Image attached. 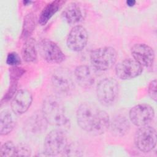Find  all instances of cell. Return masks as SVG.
I'll return each mask as SVG.
<instances>
[{
	"label": "cell",
	"instance_id": "obj_1",
	"mask_svg": "<svg viewBox=\"0 0 157 157\" xmlns=\"http://www.w3.org/2000/svg\"><path fill=\"white\" fill-rule=\"evenodd\" d=\"M76 118L82 129L96 135L105 132L110 124L107 112L92 102L81 104L77 110Z\"/></svg>",
	"mask_w": 157,
	"mask_h": 157
},
{
	"label": "cell",
	"instance_id": "obj_2",
	"mask_svg": "<svg viewBox=\"0 0 157 157\" xmlns=\"http://www.w3.org/2000/svg\"><path fill=\"white\" fill-rule=\"evenodd\" d=\"M42 112L48 123L64 130L69 124L64 105L56 96H48L42 103Z\"/></svg>",
	"mask_w": 157,
	"mask_h": 157
},
{
	"label": "cell",
	"instance_id": "obj_3",
	"mask_svg": "<svg viewBox=\"0 0 157 157\" xmlns=\"http://www.w3.org/2000/svg\"><path fill=\"white\" fill-rule=\"evenodd\" d=\"M117 58V51L111 47L96 48L90 54V61L93 67L102 71L110 69L116 63Z\"/></svg>",
	"mask_w": 157,
	"mask_h": 157
},
{
	"label": "cell",
	"instance_id": "obj_4",
	"mask_svg": "<svg viewBox=\"0 0 157 157\" xmlns=\"http://www.w3.org/2000/svg\"><path fill=\"white\" fill-rule=\"evenodd\" d=\"M119 93V85L113 78H105L101 80L96 87V96L99 102L104 106L115 103Z\"/></svg>",
	"mask_w": 157,
	"mask_h": 157
},
{
	"label": "cell",
	"instance_id": "obj_5",
	"mask_svg": "<svg viewBox=\"0 0 157 157\" xmlns=\"http://www.w3.org/2000/svg\"><path fill=\"white\" fill-rule=\"evenodd\" d=\"M67 145L64 131L56 129L48 133L44 140V153L46 156H56L63 153Z\"/></svg>",
	"mask_w": 157,
	"mask_h": 157
},
{
	"label": "cell",
	"instance_id": "obj_6",
	"mask_svg": "<svg viewBox=\"0 0 157 157\" xmlns=\"http://www.w3.org/2000/svg\"><path fill=\"white\" fill-rule=\"evenodd\" d=\"M156 131L154 128L148 125L140 127L134 136L136 147L144 153L153 150L156 147Z\"/></svg>",
	"mask_w": 157,
	"mask_h": 157
},
{
	"label": "cell",
	"instance_id": "obj_7",
	"mask_svg": "<svg viewBox=\"0 0 157 157\" xmlns=\"http://www.w3.org/2000/svg\"><path fill=\"white\" fill-rule=\"evenodd\" d=\"M37 47L40 56L48 63H60L65 59V55L59 47L51 40H41Z\"/></svg>",
	"mask_w": 157,
	"mask_h": 157
},
{
	"label": "cell",
	"instance_id": "obj_8",
	"mask_svg": "<svg viewBox=\"0 0 157 157\" xmlns=\"http://www.w3.org/2000/svg\"><path fill=\"white\" fill-rule=\"evenodd\" d=\"M131 121L136 126L141 127L148 125L154 118L153 108L147 104H140L134 106L129 111Z\"/></svg>",
	"mask_w": 157,
	"mask_h": 157
},
{
	"label": "cell",
	"instance_id": "obj_9",
	"mask_svg": "<svg viewBox=\"0 0 157 157\" xmlns=\"http://www.w3.org/2000/svg\"><path fill=\"white\" fill-rule=\"evenodd\" d=\"M52 83L55 91L62 95H69L74 88L70 73L64 69H59L53 72Z\"/></svg>",
	"mask_w": 157,
	"mask_h": 157
},
{
	"label": "cell",
	"instance_id": "obj_10",
	"mask_svg": "<svg viewBox=\"0 0 157 157\" xmlns=\"http://www.w3.org/2000/svg\"><path fill=\"white\" fill-rule=\"evenodd\" d=\"M143 71V67L134 59L128 58L119 62L115 66V74L121 80L134 78Z\"/></svg>",
	"mask_w": 157,
	"mask_h": 157
},
{
	"label": "cell",
	"instance_id": "obj_11",
	"mask_svg": "<svg viewBox=\"0 0 157 157\" xmlns=\"http://www.w3.org/2000/svg\"><path fill=\"white\" fill-rule=\"evenodd\" d=\"M133 59L142 67L148 69L153 67L155 61V52L153 48L145 44H136L131 50Z\"/></svg>",
	"mask_w": 157,
	"mask_h": 157
},
{
	"label": "cell",
	"instance_id": "obj_12",
	"mask_svg": "<svg viewBox=\"0 0 157 157\" xmlns=\"http://www.w3.org/2000/svg\"><path fill=\"white\" fill-rule=\"evenodd\" d=\"M88 39L86 29L82 26L76 25L68 34L66 40L67 46L72 51L80 52L86 45Z\"/></svg>",
	"mask_w": 157,
	"mask_h": 157
},
{
	"label": "cell",
	"instance_id": "obj_13",
	"mask_svg": "<svg viewBox=\"0 0 157 157\" xmlns=\"http://www.w3.org/2000/svg\"><path fill=\"white\" fill-rule=\"evenodd\" d=\"M33 96L27 90L21 89L17 91L11 102V109L15 115L25 113L31 105Z\"/></svg>",
	"mask_w": 157,
	"mask_h": 157
},
{
	"label": "cell",
	"instance_id": "obj_14",
	"mask_svg": "<svg viewBox=\"0 0 157 157\" xmlns=\"http://www.w3.org/2000/svg\"><path fill=\"white\" fill-rule=\"evenodd\" d=\"M85 10L78 2L69 4L62 12L63 18L69 25H77L85 17Z\"/></svg>",
	"mask_w": 157,
	"mask_h": 157
},
{
	"label": "cell",
	"instance_id": "obj_15",
	"mask_svg": "<svg viewBox=\"0 0 157 157\" xmlns=\"http://www.w3.org/2000/svg\"><path fill=\"white\" fill-rule=\"evenodd\" d=\"M47 123L42 112H36L29 117L25 123V129L26 132L30 134H40L46 130Z\"/></svg>",
	"mask_w": 157,
	"mask_h": 157
},
{
	"label": "cell",
	"instance_id": "obj_16",
	"mask_svg": "<svg viewBox=\"0 0 157 157\" xmlns=\"http://www.w3.org/2000/svg\"><path fill=\"white\" fill-rule=\"evenodd\" d=\"M74 75L77 82L82 88H89L94 84V75L88 66L80 65L76 67Z\"/></svg>",
	"mask_w": 157,
	"mask_h": 157
},
{
	"label": "cell",
	"instance_id": "obj_17",
	"mask_svg": "<svg viewBox=\"0 0 157 157\" xmlns=\"http://www.w3.org/2000/svg\"><path fill=\"white\" fill-rule=\"evenodd\" d=\"M66 2L62 0H55L48 3L42 10L39 23L41 25H45L49 20L61 8Z\"/></svg>",
	"mask_w": 157,
	"mask_h": 157
},
{
	"label": "cell",
	"instance_id": "obj_18",
	"mask_svg": "<svg viewBox=\"0 0 157 157\" xmlns=\"http://www.w3.org/2000/svg\"><path fill=\"white\" fill-rule=\"evenodd\" d=\"M112 132L117 136H123L128 132L130 124L128 118L122 115H118L114 117L110 123Z\"/></svg>",
	"mask_w": 157,
	"mask_h": 157
},
{
	"label": "cell",
	"instance_id": "obj_19",
	"mask_svg": "<svg viewBox=\"0 0 157 157\" xmlns=\"http://www.w3.org/2000/svg\"><path fill=\"white\" fill-rule=\"evenodd\" d=\"M15 118L11 112L4 110L0 114V134L6 136L11 132L15 126Z\"/></svg>",
	"mask_w": 157,
	"mask_h": 157
},
{
	"label": "cell",
	"instance_id": "obj_20",
	"mask_svg": "<svg viewBox=\"0 0 157 157\" xmlns=\"http://www.w3.org/2000/svg\"><path fill=\"white\" fill-rule=\"evenodd\" d=\"M21 55L23 60L27 63L34 62L37 59V52L36 41L33 38H29L25 40L22 47Z\"/></svg>",
	"mask_w": 157,
	"mask_h": 157
},
{
	"label": "cell",
	"instance_id": "obj_21",
	"mask_svg": "<svg viewBox=\"0 0 157 157\" xmlns=\"http://www.w3.org/2000/svg\"><path fill=\"white\" fill-rule=\"evenodd\" d=\"M36 27V17L33 13H28L24 18L21 37L24 40L30 38Z\"/></svg>",
	"mask_w": 157,
	"mask_h": 157
},
{
	"label": "cell",
	"instance_id": "obj_22",
	"mask_svg": "<svg viewBox=\"0 0 157 157\" xmlns=\"http://www.w3.org/2000/svg\"><path fill=\"white\" fill-rule=\"evenodd\" d=\"M0 156H17V145H15L12 141L6 142L1 147Z\"/></svg>",
	"mask_w": 157,
	"mask_h": 157
},
{
	"label": "cell",
	"instance_id": "obj_23",
	"mask_svg": "<svg viewBox=\"0 0 157 157\" xmlns=\"http://www.w3.org/2000/svg\"><path fill=\"white\" fill-rule=\"evenodd\" d=\"M18 81L10 80V83L7 92L4 94V96L2 98L1 103L3 104L9 101L11 98H13L15 93H17Z\"/></svg>",
	"mask_w": 157,
	"mask_h": 157
},
{
	"label": "cell",
	"instance_id": "obj_24",
	"mask_svg": "<svg viewBox=\"0 0 157 157\" xmlns=\"http://www.w3.org/2000/svg\"><path fill=\"white\" fill-rule=\"evenodd\" d=\"M82 150L80 147L76 144H70L67 145L64 151L63 155L69 156H81Z\"/></svg>",
	"mask_w": 157,
	"mask_h": 157
},
{
	"label": "cell",
	"instance_id": "obj_25",
	"mask_svg": "<svg viewBox=\"0 0 157 157\" xmlns=\"http://www.w3.org/2000/svg\"><path fill=\"white\" fill-rule=\"evenodd\" d=\"M6 63L11 67L18 66L21 63V59L19 55L14 52L9 53L6 58Z\"/></svg>",
	"mask_w": 157,
	"mask_h": 157
},
{
	"label": "cell",
	"instance_id": "obj_26",
	"mask_svg": "<svg viewBox=\"0 0 157 157\" xmlns=\"http://www.w3.org/2000/svg\"><path fill=\"white\" fill-rule=\"evenodd\" d=\"M25 71L18 66L11 67L9 69L10 80L18 81L20 77L25 74Z\"/></svg>",
	"mask_w": 157,
	"mask_h": 157
},
{
	"label": "cell",
	"instance_id": "obj_27",
	"mask_svg": "<svg viewBox=\"0 0 157 157\" xmlns=\"http://www.w3.org/2000/svg\"><path fill=\"white\" fill-rule=\"evenodd\" d=\"M156 80L155 79L151 81L148 86V94L151 99L156 101L157 95H156Z\"/></svg>",
	"mask_w": 157,
	"mask_h": 157
},
{
	"label": "cell",
	"instance_id": "obj_28",
	"mask_svg": "<svg viewBox=\"0 0 157 157\" xmlns=\"http://www.w3.org/2000/svg\"><path fill=\"white\" fill-rule=\"evenodd\" d=\"M31 155V150L26 145L19 144L17 145V156H29Z\"/></svg>",
	"mask_w": 157,
	"mask_h": 157
},
{
	"label": "cell",
	"instance_id": "obj_29",
	"mask_svg": "<svg viewBox=\"0 0 157 157\" xmlns=\"http://www.w3.org/2000/svg\"><path fill=\"white\" fill-rule=\"evenodd\" d=\"M136 1L134 0H128L126 1V4L129 7H132L135 5Z\"/></svg>",
	"mask_w": 157,
	"mask_h": 157
},
{
	"label": "cell",
	"instance_id": "obj_30",
	"mask_svg": "<svg viewBox=\"0 0 157 157\" xmlns=\"http://www.w3.org/2000/svg\"><path fill=\"white\" fill-rule=\"evenodd\" d=\"M30 2H31V1H23V3L25 5H26L28 3H30Z\"/></svg>",
	"mask_w": 157,
	"mask_h": 157
}]
</instances>
